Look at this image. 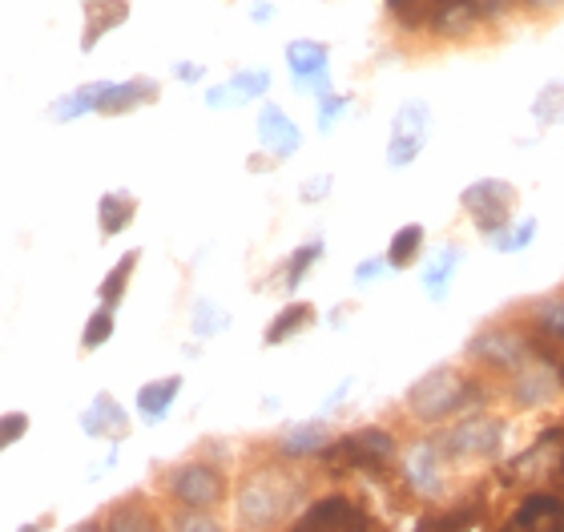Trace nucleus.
<instances>
[{
	"label": "nucleus",
	"mask_w": 564,
	"mask_h": 532,
	"mask_svg": "<svg viewBox=\"0 0 564 532\" xmlns=\"http://www.w3.org/2000/svg\"><path fill=\"white\" fill-rule=\"evenodd\" d=\"M24 432H29V415H24V412L0 415V452L12 448L17 439H24Z\"/></svg>",
	"instance_id": "nucleus-34"
},
{
	"label": "nucleus",
	"mask_w": 564,
	"mask_h": 532,
	"mask_svg": "<svg viewBox=\"0 0 564 532\" xmlns=\"http://www.w3.org/2000/svg\"><path fill=\"white\" fill-rule=\"evenodd\" d=\"M165 532H226L223 521H214L210 512H177V517H170V529Z\"/></svg>",
	"instance_id": "nucleus-32"
},
{
	"label": "nucleus",
	"mask_w": 564,
	"mask_h": 532,
	"mask_svg": "<svg viewBox=\"0 0 564 532\" xmlns=\"http://www.w3.org/2000/svg\"><path fill=\"white\" fill-rule=\"evenodd\" d=\"M53 529V517H41V521H33V524H24L21 532H48Z\"/></svg>",
	"instance_id": "nucleus-41"
},
{
	"label": "nucleus",
	"mask_w": 564,
	"mask_h": 532,
	"mask_svg": "<svg viewBox=\"0 0 564 532\" xmlns=\"http://www.w3.org/2000/svg\"><path fill=\"white\" fill-rule=\"evenodd\" d=\"M101 524H106V532H165L162 521H158V512L138 497L118 500V504L106 512V521Z\"/></svg>",
	"instance_id": "nucleus-20"
},
{
	"label": "nucleus",
	"mask_w": 564,
	"mask_h": 532,
	"mask_svg": "<svg viewBox=\"0 0 564 532\" xmlns=\"http://www.w3.org/2000/svg\"><path fill=\"white\" fill-rule=\"evenodd\" d=\"M299 500H303V480L286 464H262L238 485L235 509L238 521L247 524L250 532H262L286 521L299 509Z\"/></svg>",
	"instance_id": "nucleus-3"
},
{
	"label": "nucleus",
	"mask_w": 564,
	"mask_h": 532,
	"mask_svg": "<svg viewBox=\"0 0 564 532\" xmlns=\"http://www.w3.org/2000/svg\"><path fill=\"white\" fill-rule=\"evenodd\" d=\"M423 247H427V230H423L420 222H408V226H400V230L391 235L388 254H383V259H388L391 271H408V267H415V262H420Z\"/></svg>",
	"instance_id": "nucleus-23"
},
{
	"label": "nucleus",
	"mask_w": 564,
	"mask_h": 532,
	"mask_svg": "<svg viewBox=\"0 0 564 532\" xmlns=\"http://www.w3.org/2000/svg\"><path fill=\"white\" fill-rule=\"evenodd\" d=\"M230 89H235V101H259L271 89V73L267 69H242L230 77Z\"/></svg>",
	"instance_id": "nucleus-31"
},
{
	"label": "nucleus",
	"mask_w": 564,
	"mask_h": 532,
	"mask_svg": "<svg viewBox=\"0 0 564 532\" xmlns=\"http://www.w3.org/2000/svg\"><path fill=\"white\" fill-rule=\"evenodd\" d=\"M177 395H182V376L150 379V383H141V391H138V412L145 415L150 424H158V420L170 415V408L177 403Z\"/></svg>",
	"instance_id": "nucleus-21"
},
{
	"label": "nucleus",
	"mask_w": 564,
	"mask_h": 532,
	"mask_svg": "<svg viewBox=\"0 0 564 532\" xmlns=\"http://www.w3.org/2000/svg\"><path fill=\"white\" fill-rule=\"evenodd\" d=\"M459 0H388V21L408 36H427L432 24Z\"/></svg>",
	"instance_id": "nucleus-14"
},
{
	"label": "nucleus",
	"mask_w": 564,
	"mask_h": 532,
	"mask_svg": "<svg viewBox=\"0 0 564 532\" xmlns=\"http://www.w3.org/2000/svg\"><path fill=\"white\" fill-rule=\"evenodd\" d=\"M130 21V0H85V29H82V48L94 53L97 41L113 29Z\"/></svg>",
	"instance_id": "nucleus-16"
},
{
	"label": "nucleus",
	"mask_w": 564,
	"mask_h": 532,
	"mask_svg": "<svg viewBox=\"0 0 564 532\" xmlns=\"http://www.w3.org/2000/svg\"><path fill=\"white\" fill-rule=\"evenodd\" d=\"M330 424L323 420H303V424H291L279 436V456L282 460H306V456H323V448L330 444Z\"/></svg>",
	"instance_id": "nucleus-17"
},
{
	"label": "nucleus",
	"mask_w": 564,
	"mask_h": 532,
	"mask_svg": "<svg viewBox=\"0 0 564 532\" xmlns=\"http://www.w3.org/2000/svg\"><path fill=\"white\" fill-rule=\"evenodd\" d=\"M174 77H177V82L194 85V82H202V77H206V65H198V61H182V65H174Z\"/></svg>",
	"instance_id": "nucleus-38"
},
{
	"label": "nucleus",
	"mask_w": 564,
	"mask_h": 532,
	"mask_svg": "<svg viewBox=\"0 0 564 532\" xmlns=\"http://www.w3.org/2000/svg\"><path fill=\"white\" fill-rule=\"evenodd\" d=\"M464 359H468V371L484 379V383H500V379L517 376L520 367H529L536 355L532 335L524 332V323L517 315H505V319L484 323L480 332L471 335L468 347H464Z\"/></svg>",
	"instance_id": "nucleus-2"
},
{
	"label": "nucleus",
	"mask_w": 564,
	"mask_h": 532,
	"mask_svg": "<svg viewBox=\"0 0 564 532\" xmlns=\"http://www.w3.org/2000/svg\"><path fill=\"white\" fill-rule=\"evenodd\" d=\"M138 218V198L130 189H109L97 202V226H101V238H118L121 230H130V222Z\"/></svg>",
	"instance_id": "nucleus-19"
},
{
	"label": "nucleus",
	"mask_w": 564,
	"mask_h": 532,
	"mask_svg": "<svg viewBox=\"0 0 564 532\" xmlns=\"http://www.w3.org/2000/svg\"><path fill=\"white\" fill-rule=\"evenodd\" d=\"M484 379L476 371H464L459 363H440L432 371H423L415 379L408 395H403V415L415 427H440L447 420H456L459 412L471 408V391L480 388Z\"/></svg>",
	"instance_id": "nucleus-1"
},
{
	"label": "nucleus",
	"mask_w": 564,
	"mask_h": 532,
	"mask_svg": "<svg viewBox=\"0 0 564 532\" xmlns=\"http://www.w3.org/2000/svg\"><path fill=\"white\" fill-rule=\"evenodd\" d=\"M189 327H194L198 339H214V335H223L226 327H230V315H226L218 303L202 298V303H194V319H189Z\"/></svg>",
	"instance_id": "nucleus-29"
},
{
	"label": "nucleus",
	"mask_w": 564,
	"mask_h": 532,
	"mask_svg": "<svg viewBox=\"0 0 564 532\" xmlns=\"http://www.w3.org/2000/svg\"><path fill=\"white\" fill-rule=\"evenodd\" d=\"M162 97V85L153 82V77H130V82H109L106 89V101L97 113H106V118H121V113H133L141 106H153Z\"/></svg>",
	"instance_id": "nucleus-15"
},
{
	"label": "nucleus",
	"mask_w": 564,
	"mask_h": 532,
	"mask_svg": "<svg viewBox=\"0 0 564 532\" xmlns=\"http://www.w3.org/2000/svg\"><path fill=\"white\" fill-rule=\"evenodd\" d=\"M69 532H106V524H97V521H85V524H77V529H69Z\"/></svg>",
	"instance_id": "nucleus-42"
},
{
	"label": "nucleus",
	"mask_w": 564,
	"mask_h": 532,
	"mask_svg": "<svg viewBox=\"0 0 564 532\" xmlns=\"http://www.w3.org/2000/svg\"><path fill=\"white\" fill-rule=\"evenodd\" d=\"M226 473L210 460H186L165 473V497L189 512H214L226 500Z\"/></svg>",
	"instance_id": "nucleus-8"
},
{
	"label": "nucleus",
	"mask_w": 564,
	"mask_h": 532,
	"mask_svg": "<svg viewBox=\"0 0 564 532\" xmlns=\"http://www.w3.org/2000/svg\"><path fill=\"white\" fill-rule=\"evenodd\" d=\"M323 259V238H311V242H303L299 250H291V259L282 262V274H279V283L286 295H294L299 291V283H303L306 274H311V267Z\"/></svg>",
	"instance_id": "nucleus-26"
},
{
	"label": "nucleus",
	"mask_w": 564,
	"mask_h": 532,
	"mask_svg": "<svg viewBox=\"0 0 564 532\" xmlns=\"http://www.w3.org/2000/svg\"><path fill=\"white\" fill-rule=\"evenodd\" d=\"M109 339H113V307H101L89 315V323H85L82 332V351H97V347H106Z\"/></svg>",
	"instance_id": "nucleus-30"
},
{
	"label": "nucleus",
	"mask_w": 564,
	"mask_h": 532,
	"mask_svg": "<svg viewBox=\"0 0 564 532\" xmlns=\"http://www.w3.org/2000/svg\"><path fill=\"white\" fill-rule=\"evenodd\" d=\"M505 403L517 415H541L564 403V376L553 359H532L517 376L505 379Z\"/></svg>",
	"instance_id": "nucleus-6"
},
{
	"label": "nucleus",
	"mask_w": 564,
	"mask_h": 532,
	"mask_svg": "<svg viewBox=\"0 0 564 532\" xmlns=\"http://www.w3.org/2000/svg\"><path fill=\"white\" fill-rule=\"evenodd\" d=\"M512 315L524 323V332L532 335V344H536V355H541V359H553V351H564V291L532 298V303L517 307Z\"/></svg>",
	"instance_id": "nucleus-10"
},
{
	"label": "nucleus",
	"mask_w": 564,
	"mask_h": 532,
	"mask_svg": "<svg viewBox=\"0 0 564 532\" xmlns=\"http://www.w3.org/2000/svg\"><path fill=\"white\" fill-rule=\"evenodd\" d=\"M230 97H235L230 82H226V85H214L210 94H206V106H210V109H223V106H230Z\"/></svg>",
	"instance_id": "nucleus-39"
},
{
	"label": "nucleus",
	"mask_w": 564,
	"mask_h": 532,
	"mask_svg": "<svg viewBox=\"0 0 564 532\" xmlns=\"http://www.w3.org/2000/svg\"><path fill=\"white\" fill-rule=\"evenodd\" d=\"M459 259H464V247L459 242H444V247L435 250V259L427 262V271H423V291L435 298V303H444L447 298V286L456 279L459 271Z\"/></svg>",
	"instance_id": "nucleus-22"
},
{
	"label": "nucleus",
	"mask_w": 564,
	"mask_h": 532,
	"mask_svg": "<svg viewBox=\"0 0 564 532\" xmlns=\"http://www.w3.org/2000/svg\"><path fill=\"white\" fill-rule=\"evenodd\" d=\"M391 267H388V259H367V262H359L355 267V283L364 286V283H379L383 274H388Z\"/></svg>",
	"instance_id": "nucleus-37"
},
{
	"label": "nucleus",
	"mask_w": 564,
	"mask_h": 532,
	"mask_svg": "<svg viewBox=\"0 0 564 532\" xmlns=\"http://www.w3.org/2000/svg\"><path fill=\"white\" fill-rule=\"evenodd\" d=\"M532 121L541 130L564 126V82H549L536 89V97H532Z\"/></svg>",
	"instance_id": "nucleus-27"
},
{
	"label": "nucleus",
	"mask_w": 564,
	"mask_h": 532,
	"mask_svg": "<svg viewBox=\"0 0 564 532\" xmlns=\"http://www.w3.org/2000/svg\"><path fill=\"white\" fill-rule=\"evenodd\" d=\"M564 12V0H520V17H532V21H553Z\"/></svg>",
	"instance_id": "nucleus-35"
},
{
	"label": "nucleus",
	"mask_w": 564,
	"mask_h": 532,
	"mask_svg": "<svg viewBox=\"0 0 564 532\" xmlns=\"http://www.w3.org/2000/svg\"><path fill=\"white\" fill-rule=\"evenodd\" d=\"M517 206H520V189L508 177H480V182L464 186V194H459V210L468 214L471 226L484 238L500 235L517 218Z\"/></svg>",
	"instance_id": "nucleus-7"
},
{
	"label": "nucleus",
	"mask_w": 564,
	"mask_h": 532,
	"mask_svg": "<svg viewBox=\"0 0 564 532\" xmlns=\"http://www.w3.org/2000/svg\"><path fill=\"white\" fill-rule=\"evenodd\" d=\"M106 89L109 82H89L82 85V89H73V94H65L61 101H53V121H73V118H85V113H97L101 109V101H106Z\"/></svg>",
	"instance_id": "nucleus-24"
},
{
	"label": "nucleus",
	"mask_w": 564,
	"mask_h": 532,
	"mask_svg": "<svg viewBox=\"0 0 564 532\" xmlns=\"http://www.w3.org/2000/svg\"><path fill=\"white\" fill-rule=\"evenodd\" d=\"M435 436L444 444L447 460L456 468H468V464H496L505 456V439H508V420L492 408H468L459 412L456 420L435 427Z\"/></svg>",
	"instance_id": "nucleus-4"
},
{
	"label": "nucleus",
	"mask_w": 564,
	"mask_h": 532,
	"mask_svg": "<svg viewBox=\"0 0 564 532\" xmlns=\"http://www.w3.org/2000/svg\"><path fill=\"white\" fill-rule=\"evenodd\" d=\"M130 427H133L130 412H126L109 391H97L94 403L82 412V432L94 439H113V444H118V439L130 436Z\"/></svg>",
	"instance_id": "nucleus-13"
},
{
	"label": "nucleus",
	"mask_w": 564,
	"mask_h": 532,
	"mask_svg": "<svg viewBox=\"0 0 564 532\" xmlns=\"http://www.w3.org/2000/svg\"><path fill=\"white\" fill-rule=\"evenodd\" d=\"M138 262H141V250H126V254L113 262V271L101 279V286H97V298H101L106 307L118 311V303L126 298V286H130L133 271H138Z\"/></svg>",
	"instance_id": "nucleus-25"
},
{
	"label": "nucleus",
	"mask_w": 564,
	"mask_h": 532,
	"mask_svg": "<svg viewBox=\"0 0 564 532\" xmlns=\"http://www.w3.org/2000/svg\"><path fill=\"white\" fill-rule=\"evenodd\" d=\"M400 476L403 485L412 488L415 497L427 504H444L452 497V476L456 464L447 460L444 444L435 436V427H420L408 444L400 448Z\"/></svg>",
	"instance_id": "nucleus-5"
},
{
	"label": "nucleus",
	"mask_w": 564,
	"mask_h": 532,
	"mask_svg": "<svg viewBox=\"0 0 564 532\" xmlns=\"http://www.w3.org/2000/svg\"><path fill=\"white\" fill-rule=\"evenodd\" d=\"M259 145H262V154H271L274 162H286V158L299 154L303 130H299V121H294L286 109L267 101V106L259 109Z\"/></svg>",
	"instance_id": "nucleus-12"
},
{
	"label": "nucleus",
	"mask_w": 564,
	"mask_h": 532,
	"mask_svg": "<svg viewBox=\"0 0 564 532\" xmlns=\"http://www.w3.org/2000/svg\"><path fill=\"white\" fill-rule=\"evenodd\" d=\"M343 113H347V97H343V94H335V89H330V94L318 97V130H323V133H327L330 126L343 118Z\"/></svg>",
	"instance_id": "nucleus-33"
},
{
	"label": "nucleus",
	"mask_w": 564,
	"mask_h": 532,
	"mask_svg": "<svg viewBox=\"0 0 564 532\" xmlns=\"http://www.w3.org/2000/svg\"><path fill=\"white\" fill-rule=\"evenodd\" d=\"M427 133H432V106L423 97H412L395 109L391 118V138H388V166L408 170L415 158L427 150Z\"/></svg>",
	"instance_id": "nucleus-9"
},
{
	"label": "nucleus",
	"mask_w": 564,
	"mask_h": 532,
	"mask_svg": "<svg viewBox=\"0 0 564 532\" xmlns=\"http://www.w3.org/2000/svg\"><path fill=\"white\" fill-rule=\"evenodd\" d=\"M318 319V307L315 303H303V298H294V303H286V307L279 311L271 319V327L262 332V344L267 347H279V344H291L294 335L311 332Z\"/></svg>",
	"instance_id": "nucleus-18"
},
{
	"label": "nucleus",
	"mask_w": 564,
	"mask_h": 532,
	"mask_svg": "<svg viewBox=\"0 0 564 532\" xmlns=\"http://www.w3.org/2000/svg\"><path fill=\"white\" fill-rule=\"evenodd\" d=\"M274 17H279V9H274L271 0H259V4L250 9V21L254 24H267V21H274Z\"/></svg>",
	"instance_id": "nucleus-40"
},
{
	"label": "nucleus",
	"mask_w": 564,
	"mask_h": 532,
	"mask_svg": "<svg viewBox=\"0 0 564 532\" xmlns=\"http://www.w3.org/2000/svg\"><path fill=\"white\" fill-rule=\"evenodd\" d=\"M286 65H291V77L299 89L315 97L330 94V48L323 41H306V36L291 41L286 45Z\"/></svg>",
	"instance_id": "nucleus-11"
},
{
	"label": "nucleus",
	"mask_w": 564,
	"mask_h": 532,
	"mask_svg": "<svg viewBox=\"0 0 564 532\" xmlns=\"http://www.w3.org/2000/svg\"><path fill=\"white\" fill-rule=\"evenodd\" d=\"M536 230H541V222H536V218H520V222H508L500 235L488 238V247L500 250V254H520L524 247H532V242H536Z\"/></svg>",
	"instance_id": "nucleus-28"
},
{
	"label": "nucleus",
	"mask_w": 564,
	"mask_h": 532,
	"mask_svg": "<svg viewBox=\"0 0 564 532\" xmlns=\"http://www.w3.org/2000/svg\"><path fill=\"white\" fill-rule=\"evenodd\" d=\"M330 186H335V177L330 174H318V177H306L303 186H299V198L303 202H311V206H315V202H323L330 194Z\"/></svg>",
	"instance_id": "nucleus-36"
}]
</instances>
